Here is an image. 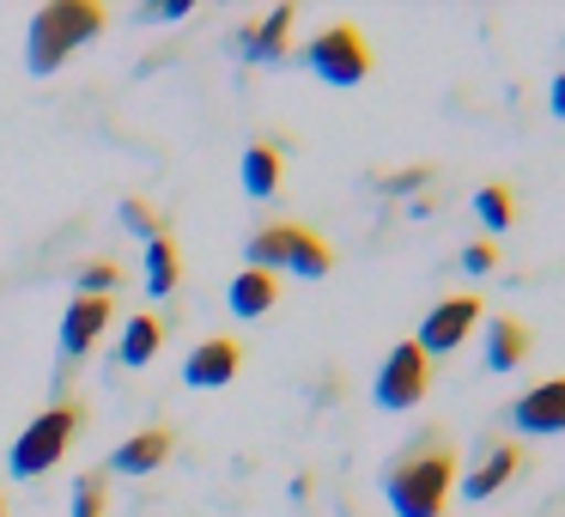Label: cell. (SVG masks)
<instances>
[{"label": "cell", "mask_w": 565, "mask_h": 517, "mask_svg": "<svg viewBox=\"0 0 565 517\" xmlns=\"http://www.w3.org/2000/svg\"><path fill=\"white\" fill-rule=\"evenodd\" d=\"M383 493H390L395 517H444L456 493V451L444 432H426L419 444H407L402 456H390L383 468Z\"/></svg>", "instance_id": "cell-1"}, {"label": "cell", "mask_w": 565, "mask_h": 517, "mask_svg": "<svg viewBox=\"0 0 565 517\" xmlns=\"http://www.w3.org/2000/svg\"><path fill=\"white\" fill-rule=\"evenodd\" d=\"M98 31H104L98 0H50V7H38V19H31V31H25V67L31 74H55V67L74 50H86Z\"/></svg>", "instance_id": "cell-2"}, {"label": "cell", "mask_w": 565, "mask_h": 517, "mask_svg": "<svg viewBox=\"0 0 565 517\" xmlns=\"http://www.w3.org/2000/svg\"><path fill=\"white\" fill-rule=\"evenodd\" d=\"M79 426H86V408H79V402H55V408H43V414L31 420L25 432H19V444H13V451H7L13 475H19V481L50 475V468L67 456V444L79 439Z\"/></svg>", "instance_id": "cell-3"}, {"label": "cell", "mask_w": 565, "mask_h": 517, "mask_svg": "<svg viewBox=\"0 0 565 517\" xmlns=\"http://www.w3.org/2000/svg\"><path fill=\"white\" fill-rule=\"evenodd\" d=\"M249 268H292L305 274V281H322V274L334 268V250L322 244L317 232H305V225H262L256 238H249Z\"/></svg>", "instance_id": "cell-4"}, {"label": "cell", "mask_w": 565, "mask_h": 517, "mask_svg": "<svg viewBox=\"0 0 565 517\" xmlns=\"http://www.w3.org/2000/svg\"><path fill=\"white\" fill-rule=\"evenodd\" d=\"M305 62H310V74H317L322 86H359V80L371 74V43H365L359 25H329V31L310 38Z\"/></svg>", "instance_id": "cell-5"}, {"label": "cell", "mask_w": 565, "mask_h": 517, "mask_svg": "<svg viewBox=\"0 0 565 517\" xmlns=\"http://www.w3.org/2000/svg\"><path fill=\"white\" fill-rule=\"evenodd\" d=\"M426 383H431V359L419 354V341H395L390 354H383V366H377L371 395H377V408L402 414V408H414L419 395H426Z\"/></svg>", "instance_id": "cell-6"}, {"label": "cell", "mask_w": 565, "mask_h": 517, "mask_svg": "<svg viewBox=\"0 0 565 517\" xmlns=\"http://www.w3.org/2000/svg\"><path fill=\"white\" fill-rule=\"evenodd\" d=\"M475 323H480V298L475 293H450V298H438V305L426 310V323H419V354H456V347L475 335Z\"/></svg>", "instance_id": "cell-7"}, {"label": "cell", "mask_w": 565, "mask_h": 517, "mask_svg": "<svg viewBox=\"0 0 565 517\" xmlns=\"http://www.w3.org/2000/svg\"><path fill=\"white\" fill-rule=\"evenodd\" d=\"M523 475V444H504V439H487L475 451V463L462 468V499H492V493L504 487V481H516Z\"/></svg>", "instance_id": "cell-8"}, {"label": "cell", "mask_w": 565, "mask_h": 517, "mask_svg": "<svg viewBox=\"0 0 565 517\" xmlns=\"http://www.w3.org/2000/svg\"><path fill=\"white\" fill-rule=\"evenodd\" d=\"M511 426L529 432V439H553V432H565V378L529 383V390L511 402Z\"/></svg>", "instance_id": "cell-9"}, {"label": "cell", "mask_w": 565, "mask_h": 517, "mask_svg": "<svg viewBox=\"0 0 565 517\" xmlns=\"http://www.w3.org/2000/svg\"><path fill=\"white\" fill-rule=\"evenodd\" d=\"M237 366H244V347L232 341V335H213V341L189 347L183 359V383H195V390H220V383L237 378Z\"/></svg>", "instance_id": "cell-10"}, {"label": "cell", "mask_w": 565, "mask_h": 517, "mask_svg": "<svg viewBox=\"0 0 565 517\" xmlns=\"http://www.w3.org/2000/svg\"><path fill=\"white\" fill-rule=\"evenodd\" d=\"M110 317H116V298H86V293H79L74 305H67V317H62V354L67 359L92 354L98 335L110 329Z\"/></svg>", "instance_id": "cell-11"}, {"label": "cell", "mask_w": 565, "mask_h": 517, "mask_svg": "<svg viewBox=\"0 0 565 517\" xmlns=\"http://www.w3.org/2000/svg\"><path fill=\"white\" fill-rule=\"evenodd\" d=\"M171 451H177L171 426H140L135 439H122V444H116L110 475H152V468H164V463H171Z\"/></svg>", "instance_id": "cell-12"}, {"label": "cell", "mask_w": 565, "mask_h": 517, "mask_svg": "<svg viewBox=\"0 0 565 517\" xmlns=\"http://www.w3.org/2000/svg\"><path fill=\"white\" fill-rule=\"evenodd\" d=\"M292 19H298L292 7H268L262 19H249L244 38H237L249 62H280V55H286V38H292Z\"/></svg>", "instance_id": "cell-13"}, {"label": "cell", "mask_w": 565, "mask_h": 517, "mask_svg": "<svg viewBox=\"0 0 565 517\" xmlns=\"http://www.w3.org/2000/svg\"><path fill=\"white\" fill-rule=\"evenodd\" d=\"M274 298H280V274H268V268H244L225 286V305H232L237 317H268Z\"/></svg>", "instance_id": "cell-14"}, {"label": "cell", "mask_w": 565, "mask_h": 517, "mask_svg": "<svg viewBox=\"0 0 565 517\" xmlns=\"http://www.w3.org/2000/svg\"><path fill=\"white\" fill-rule=\"evenodd\" d=\"M529 359V329L516 317H492L487 323V371H516Z\"/></svg>", "instance_id": "cell-15"}, {"label": "cell", "mask_w": 565, "mask_h": 517, "mask_svg": "<svg viewBox=\"0 0 565 517\" xmlns=\"http://www.w3.org/2000/svg\"><path fill=\"white\" fill-rule=\"evenodd\" d=\"M244 196H256V201H268L274 189H280V147L274 140H249L244 147Z\"/></svg>", "instance_id": "cell-16"}, {"label": "cell", "mask_w": 565, "mask_h": 517, "mask_svg": "<svg viewBox=\"0 0 565 517\" xmlns=\"http://www.w3.org/2000/svg\"><path fill=\"white\" fill-rule=\"evenodd\" d=\"M159 347H164V323L140 310V317H128V329H122V347H116V359H122V366H147V359L159 354Z\"/></svg>", "instance_id": "cell-17"}, {"label": "cell", "mask_w": 565, "mask_h": 517, "mask_svg": "<svg viewBox=\"0 0 565 517\" xmlns=\"http://www.w3.org/2000/svg\"><path fill=\"white\" fill-rule=\"evenodd\" d=\"M177 281H183V262H177V244H171V232H164V238L147 244V293L164 298Z\"/></svg>", "instance_id": "cell-18"}, {"label": "cell", "mask_w": 565, "mask_h": 517, "mask_svg": "<svg viewBox=\"0 0 565 517\" xmlns=\"http://www.w3.org/2000/svg\"><path fill=\"white\" fill-rule=\"evenodd\" d=\"M475 213H480V225H487V232H511V220H516L511 183H480L475 189Z\"/></svg>", "instance_id": "cell-19"}, {"label": "cell", "mask_w": 565, "mask_h": 517, "mask_svg": "<svg viewBox=\"0 0 565 517\" xmlns=\"http://www.w3.org/2000/svg\"><path fill=\"white\" fill-rule=\"evenodd\" d=\"M116 286H122V268H116L110 256H92L86 268H79V293L86 298H116Z\"/></svg>", "instance_id": "cell-20"}, {"label": "cell", "mask_w": 565, "mask_h": 517, "mask_svg": "<svg viewBox=\"0 0 565 517\" xmlns=\"http://www.w3.org/2000/svg\"><path fill=\"white\" fill-rule=\"evenodd\" d=\"M104 475H79L74 481V499H67V517H104Z\"/></svg>", "instance_id": "cell-21"}, {"label": "cell", "mask_w": 565, "mask_h": 517, "mask_svg": "<svg viewBox=\"0 0 565 517\" xmlns=\"http://www.w3.org/2000/svg\"><path fill=\"white\" fill-rule=\"evenodd\" d=\"M122 225H128V232H135V238H147V244H152V238H164L159 213H152L147 201H122Z\"/></svg>", "instance_id": "cell-22"}, {"label": "cell", "mask_w": 565, "mask_h": 517, "mask_svg": "<svg viewBox=\"0 0 565 517\" xmlns=\"http://www.w3.org/2000/svg\"><path fill=\"white\" fill-rule=\"evenodd\" d=\"M462 268H468V274H492V268H499V250H492V238H480V244L462 250Z\"/></svg>", "instance_id": "cell-23"}, {"label": "cell", "mask_w": 565, "mask_h": 517, "mask_svg": "<svg viewBox=\"0 0 565 517\" xmlns=\"http://www.w3.org/2000/svg\"><path fill=\"white\" fill-rule=\"evenodd\" d=\"M189 7H195V0H147L140 19H164V25H171V19H189Z\"/></svg>", "instance_id": "cell-24"}, {"label": "cell", "mask_w": 565, "mask_h": 517, "mask_svg": "<svg viewBox=\"0 0 565 517\" xmlns=\"http://www.w3.org/2000/svg\"><path fill=\"white\" fill-rule=\"evenodd\" d=\"M426 183H431L426 165H414V171H390V177H383V189H426Z\"/></svg>", "instance_id": "cell-25"}, {"label": "cell", "mask_w": 565, "mask_h": 517, "mask_svg": "<svg viewBox=\"0 0 565 517\" xmlns=\"http://www.w3.org/2000/svg\"><path fill=\"white\" fill-rule=\"evenodd\" d=\"M553 116H565V67L553 74Z\"/></svg>", "instance_id": "cell-26"}, {"label": "cell", "mask_w": 565, "mask_h": 517, "mask_svg": "<svg viewBox=\"0 0 565 517\" xmlns=\"http://www.w3.org/2000/svg\"><path fill=\"white\" fill-rule=\"evenodd\" d=\"M0 517H7V499H0Z\"/></svg>", "instance_id": "cell-27"}]
</instances>
